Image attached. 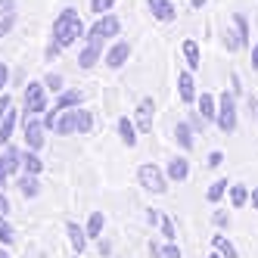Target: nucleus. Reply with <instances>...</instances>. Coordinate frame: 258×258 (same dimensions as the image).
Masks as SVG:
<instances>
[{
	"mask_svg": "<svg viewBox=\"0 0 258 258\" xmlns=\"http://www.w3.org/2000/svg\"><path fill=\"white\" fill-rule=\"evenodd\" d=\"M84 22H81V16H78V10L75 7H66V10H59V16L53 19V28H50V41H56L62 50L66 47H72L78 38H84Z\"/></svg>",
	"mask_w": 258,
	"mask_h": 258,
	"instance_id": "nucleus-1",
	"label": "nucleus"
},
{
	"mask_svg": "<svg viewBox=\"0 0 258 258\" xmlns=\"http://www.w3.org/2000/svg\"><path fill=\"white\" fill-rule=\"evenodd\" d=\"M236 97L230 94V90H224V94L218 97V118H215V124H218V131L221 134H233L236 131Z\"/></svg>",
	"mask_w": 258,
	"mask_h": 258,
	"instance_id": "nucleus-2",
	"label": "nucleus"
},
{
	"mask_svg": "<svg viewBox=\"0 0 258 258\" xmlns=\"http://www.w3.org/2000/svg\"><path fill=\"white\" fill-rule=\"evenodd\" d=\"M137 183L143 190H150V193H165L168 190V174H165L159 165H153V162H146V165H140L137 168Z\"/></svg>",
	"mask_w": 258,
	"mask_h": 258,
	"instance_id": "nucleus-3",
	"label": "nucleus"
},
{
	"mask_svg": "<svg viewBox=\"0 0 258 258\" xmlns=\"http://www.w3.org/2000/svg\"><path fill=\"white\" fill-rule=\"evenodd\" d=\"M84 47H81V53H78V69H94L103 56H106V41L103 38H94V34H84Z\"/></svg>",
	"mask_w": 258,
	"mask_h": 258,
	"instance_id": "nucleus-4",
	"label": "nucleus"
},
{
	"mask_svg": "<svg viewBox=\"0 0 258 258\" xmlns=\"http://www.w3.org/2000/svg\"><path fill=\"white\" fill-rule=\"evenodd\" d=\"M22 171V150L19 146H10L7 143V150H4V156H0V190L10 183V177L13 174H19Z\"/></svg>",
	"mask_w": 258,
	"mask_h": 258,
	"instance_id": "nucleus-5",
	"label": "nucleus"
},
{
	"mask_svg": "<svg viewBox=\"0 0 258 258\" xmlns=\"http://www.w3.org/2000/svg\"><path fill=\"white\" fill-rule=\"evenodd\" d=\"M47 112V87L44 81L25 84V115H44Z\"/></svg>",
	"mask_w": 258,
	"mask_h": 258,
	"instance_id": "nucleus-6",
	"label": "nucleus"
},
{
	"mask_svg": "<svg viewBox=\"0 0 258 258\" xmlns=\"http://www.w3.org/2000/svg\"><path fill=\"white\" fill-rule=\"evenodd\" d=\"M118 31H121L118 16L103 13V16H97V22L90 25V31H87V34H94V38H103V41H112V38H118Z\"/></svg>",
	"mask_w": 258,
	"mask_h": 258,
	"instance_id": "nucleus-7",
	"label": "nucleus"
},
{
	"mask_svg": "<svg viewBox=\"0 0 258 258\" xmlns=\"http://www.w3.org/2000/svg\"><path fill=\"white\" fill-rule=\"evenodd\" d=\"M153 115H156V103L150 97H143L137 103V112H134V124H137L140 134H150L153 131Z\"/></svg>",
	"mask_w": 258,
	"mask_h": 258,
	"instance_id": "nucleus-8",
	"label": "nucleus"
},
{
	"mask_svg": "<svg viewBox=\"0 0 258 258\" xmlns=\"http://www.w3.org/2000/svg\"><path fill=\"white\" fill-rule=\"evenodd\" d=\"M22 131H25V146H28V150H34V153L44 150V131H47V127H44L41 118H28L22 124Z\"/></svg>",
	"mask_w": 258,
	"mask_h": 258,
	"instance_id": "nucleus-9",
	"label": "nucleus"
},
{
	"mask_svg": "<svg viewBox=\"0 0 258 258\" xmlns=\"http://www.w3.org/2000/svg\"><path fill=\"white\" fill-rule=\"evenodd\" d=\"M127 59H131V44H127V41H115L112 47L106 50V56H103L106 69H121Z\"/></svg>",
	"mask_w": 258,
	"mask_h": 258,
	"instance_id": "nucleus-10",
	"label": "nucleus"
},
{
	"mask_svg": "<svg viewBox=\"0 0 258 258\" xmlns=\"http://www.w3.org/2000/svg\"><path fill=\"white\" fill-rule=\"evenodd\" d=\"M177 97H180L183 106H193L196 97H199V94H196V81H193V72H190V69L177 75Z\"/></svg>",
	"mask_w": 258,
	"mask_h": 258,
	"instance_id": "nucleus-11",
	"label": "nucleus"
},
{
	"mask_svg": "<svg viewBox=\"0 0 258 258\" xmlns=\"http://www.w3.org/2000/svg\"><path fill=\"white\" fill-rule=\"evenodd\" d=\"M146 10H150V16L156 22H174L177 19V10L171 0H146Z\"/></svg>",
	"mask_w": 258,
	"mask_h": 258,
	"instance_id": "nucleus-12",
	"label": "nucleus"
},
{
	"mask_svg": "<svg viewBox=\"0 0 258 258\" xmlns=\"http://www.w3.org/2000/svg\"><path fill=\"white\" fill-rule=\"evenodd\" d=\"M115 131H118V137H121V143L127 146V150H134L137 146V124H134V118H127V115H121L118 121H115Z\"/></svg>",
	"mask_w": 258,
	"mask_h": 258,
	"instance_id": "nucleus-13",
	"label": "nucleus"
},
{
	"mask_svg": "<svg viewBox=\"0 0 258 258\" xmlns=\"http://www.w3.org/2000/svg\"><path fill=\"white\" fill-rule=\"evenodd\" d=\"M165 174H168V180H174V183H183L190 177V162L183 156H174V159H168V165H165Z\"/></svg>",
	"mask_w": 258,
	"mask_h": 258,
	"instance_id": "nucleus-14",
	"label": "nucleus"
},
{
	"mask_svg": "<svg viewBox=\"0 0 258 258\" xmlns=\"http://www.w3.org/2000/svg\"><path fill=\"white\" fill-rule=\"evenodd\" d=\"M66 233H69V243H72V249H75V255H81L84 249H87V230L81 227V224H75V221H66Z\"/></svg>",
	"mask_w": 258,
	"mask_h": 258,
	"instance_id": "nucleus-15",
	"label": "nucleus"
},
{
	"mask_svg": "<svg viewBox=\"0 0 258 258\" xmlns=\"http://www.w3.org/2000/svg\"><path fill=\"white\" fill-rule=\"evenodd\" d=\"M174 140L183 153H190L193 150V143H196V131H193V124L190 121H177L174 124Z\"/></svg>",
	"mask_w": 258,
	"mask_h": 258,
	"instance_id": "nucleus-16",
	"label": "nucleus"
},
{
	"mask_svg": "<svg viewBox=\"0 0 258 258\" xmlns=\"http://www.w3.org/2000/svg\"><path fill=\"white\" fill-rule=\"evenodd\" d=\"M81 100H84L81 90L78 87H69V90H62V94L56 97V109H59V112H66V109H78Z\"/></svg>",
	"mask_w": 258,
	"mask_h": 258,
	"instance_id": "nucleus-17",
	"label": "nucleus"
},
{
	"mask_svg": "<svg viewBox=\"0 0 258 258\" xmlns=\"http://www.w3.org/2000/svg\"><path fill=\"white\" fill-rule=\"evenodd\" d=\"M59 137H69V134H78V124H75V109H66L56 118V127H53Z\"/></svg>",
	"mask_w": 258,
	"mask_h": 258,
	"instance_id": "nucleus-18",
	"label": "nucleus"
},
{
	"mask_svg": "<svg viewBox=\"0 0 258 258\" xmlns=\"http://www.w3.org/2000/svg\"><path fill=\"white\" fill-rule=\"evenodd\" d=\"M196 106H199V115L206 118V121H215V118H218V97L199 94V97H196Z\"/></svg>",
	"mask_w": 258,
	"mask_h": 258,
	"instance_id": "nucleus-19",
	"label": "nucleus"
},
{
	"mask_svg": "<svg viewBox=\"0 0 258 258\" xmlns=\"http://www.w3.org/2000/svg\"><path fill=\"white\" fill-rule=\"evenodd\" d=\"M16 124H19V112L16 109H10V112L4 115V121H0V146H7L16 134Z\"/></svg>",
	"mask_w": 258,
	"mask_h": 258,
	"instance_id": "nucleus-20",
	"label": "nucleus"
},
{
	"mask_svg": "<svg viewBox=\"0 0 258 258\" xmlns=\"http://www.w3.org/2000/svg\"><path fill=\"white\" fill-rule=\"evenodd\" d=\"M180 53H183V59H187V69H190V72H196V69H199V62H202L199 44H196L193 38H187V41L180 44Z\"/></svg>",
	"mask_w": 258,
	"mask_h": 258,
	"instance_id": "nucleus-21",
	"label": "nucleus"
},
{
	"mask_svg": "<svg viewBox=\"0 0 258 258\" xmlns=\"http://www.w3.org/2000/svg\"><path fill=\"white\" fill-rule=\"evenodd\" d=\"M249 187L246 183H230V190H227V196H230V206L233 209H246L249 206Z\"/></svg>",
	"mask_w": 258,
	"mask_h": 258,
	"instance_id": "nucleus-22",
	"label": "nucleus"
},
{
	"mask_svg": "<svg viewBox=\"0 0 258 258\" xmlns=\"http://www.w3.org/2000/svg\"><path fill=\"white\" fill-rule=\"evenodd\" d=\"M227 190H230V180H227V177H218V180L212 183V187L206 190V199L212 202V206H218V202L227 196Z\"/></svg>",
	"mask_w": 258,
	"mask_h": 258,
	"instance_id": "nucleus-23",
	"label": "nucleus"
},
{
	"mask_svg": "<svg viewBox=\"0 0 258 258\" xmlns=\"http://www.w3.org/2000/svg\"><path fill=\"white\" fill-rule=\"evenodd\" d=\"M19 193L25 196V199H34L41 193V180H38V174H22L19 177Z\"/></svg>",
	"mask_w": 258,
	"mask_h": 258,
	"instance_id": "nucleus-24",
	"label": "nucleus"
},
{
	"mask_svg": "<svg viewBox=\"0 0 258 258\" xmlns=\"http://www.w3.org/2000/svg\"><path fill=\"white\" fill-rule=\"evenodd\" d=\"M230 22H233L236 34H239V41H243V47H249V16H246L243 10H236V13L230 16Z\"/></svg>",
	"mask_w": 258,
	"mask_h": 258,
	"instance_id": "nucleus-25",
	"label": "nucleus"
},
{
	"mask_svg": "<svg viewBox=\"0 0 258 258\" xmlns=\"http://www.w3.org/2000/svg\"><path fill=\"white\" fill-rule=\"evenodd\" d=\"M22 171H25V174H41V171H44V162H41V156L34 153V150L22 153Z\"/></svg>",
	"mask_w": 258,
	"mask_h": 258,
	"instance_id": "nucleus-26",
	"label": "nucleus"
},
{
	"mask_svg": "<svg viewBox=\"0 0 258 258\" xmlns=\"http://www.w3.org/2000/svg\"><path fill=\"white\" fill-rule=\"evenodd\" d=\"M103 227H106V215H103V212H94V215L87 218V227H84V230H87L90 239H100V236H103Z\"/></svg>",
	"mask_w": 258,
	"mask_h": 258,
	"instance_id": "nucleus-27",
	"label": "nucleus"
},
{
	"mask_svg": "<svg viewBox=\"0 0 258 258\" xmlns=\"http://www.w3.org/2000/svg\"><path fill=\"white\" fill-rule=\"evenodd\" d=\"M212 246L221 252V255H224V258H239V252H236V246L230 243V239L224 236V233H215L212 236Z\"/></svg>",
	"mask_w": 258,
	"mask_h": 258,
	"instance_id": "nucleus-28",
	"label": "nucleus"
},
{
	"mask_svg": "<svg viewBox=\"0 0 258 258\" xmlns=\"http://www.w3.org/2000/svg\"><path fill=\"white\" fill-rule=\"evenodd\" d=\"M75 124H78V134H90V131H94V115L78 106L75 109Z\"/></svg>",
	"mask_w": 258,
	"mask_h": 258,
	"instance_id": "nucleus-29",
	"label": "nucleus"
},
{
	"mask_svg": "<svg viewBox=\"0 0 258 258\" xmlns=\"http://www.w3.org/2000/svg\"><path fill=\"white\" fill-rule=\"evenodd\" d=\"M16 243V230L7 221V215H0V246H13Z\"/></svg>",
	"mask_w": 258,
	"mask_h": 258,
	"instance_id": "nucleus-30",
	"label": "nucleus"
},
{
	"mask_svg": "<svg viewBox=\"0 0 258 258\" xmlns=\"http://www.w3.org/2000/svg\"><path fill=\"white\" fill-rule=\"evenodd\" d=\"M224 47H227L230 53L243 50V41H239V34H236V28H233V25H227V28H224Z\"/></svg>",
	"mask_w": 258,
	"mask_h": 258,
	"instance_id": "nucleus-31",
	"label": "nucleus"
},
{
	"mask_svg": "<svg viewBox=\"0 0 258 258\" xmlns=\"http://www.w3.org/2000/svg\"><path fill=\"white\" fill-rule=\"evenodd\" d=\"M13 25H16V10H13V13H4V16H0V41H4L7 34L13 31Z\"/></svg>",
	"mask_w": 258,
	"mask_h": 258,
	"instance_id": "nucleus-32",
	"label": "nucleus"
},
{
	"mask_svg": "<svg viewBox=\"0 0 258 258\" xmlns=\"http://www.w3.org/2000/svg\"><path fill=\"white\" fill-rule=\"evenodd\" d=\"M159 230H162V236L168 239V243H174L177 230H174V221H171V218H165V215H162V221H159Z\"/></svg>",
	"mask_w": 258,
	"mask_h": 258,
	"instance_id": "nucleus-33",
	"label": "nucleus"
},
{
	"mask_svg": "<svg viewBox=\"0 0 258 258\" xmlns=\"http://www.w3.org/2000/svg\"><path fill=\"white\" fill-rule=\"evenodd\" d=\"M44 87H47V90H53V94H62V90H66V87H62V75L50 72V75L44 78Z\"/></svg>",
	"mask_w": 258,
	"mask_h": 258,
	"instance_id": "nucleus-34",
	"label": "nucleus"
},
{
	"mask_svg": "<svg viewBox=\"0 0 258 258\" xmlns=\"http://www.w3.org/2000/svg\"><path fill=\"white\" fill-rule=\"evenodd\" d=\"M115 4H118V0H90V10H94L97 16H103V13H112Z\"/></svg>",
	"mask_w": 258,
	"mask_h": 258,
	"instance_id": "nucleus-35",
	"label": "nucleus"
},
{
	"mask_svg": "<svg viewBox=\"0 0 258 258\" xmlns=\"http://www.w3.org/2000/svg\"><path fill=\"white\" fill-rule=\"evenodd\" d=\"M56 118H59V109L56 106H53V109H47V112H44V127H47V131H53V127H56Z\"/></svg>",
	"mask_w": 258,
	"mask_h": 258,
	"instance_id": "nucleus-36",
	"label": "nucleus"
},
{
	"mask_svg": "<svg viewBox=\"0 0 258 258\" xmlns=\"http://www.w3.org/2000/svg\"><path fill=\"white\" fill-rule=\"evenodd\" d=\"M59 53H62V47H59L56 41H50V44H47V50H44V59H47V62H53V59L59 56Z\"/></svg>",
	"mask_w": 258,
	"mask_h": 258,
	"instance_id": "nucleus-37",
	"label": "nucleus"
},
{
	"mask_svg": "<svg viewBox=\"0 0 258 258\" xmlns=\"http://www.w3.org/2000/svg\"><path fill=\"white\" fill-rule=\"evenodd\" d=\"M187 121L193 124V131H196V134H202V131H206V118H202L199 112H190V118H187Z\"/></svg>",
	"mask_w": 258,
	"mask_h": 258,
	"instance_id": "nucleus-38",
	"label": "nucleus"
},
{
	"mask_svg": "<svg viewBox=\"0 0 258 258\" xmlns=\"http://www.w3.org/2000/svg\"><path fill=\"white\" fill-rule=\"evenodd\" d=\"M13 109V100H10V94H0V121H4V115Z\"/></svg>",
	"mask_w": 258,
	"mask_h": 258,
	"instance_id": "nucleus-39",
	"label": "nucleus"
},
{
	"mask_svg": "<svg viewBox=\"0 0 258 258\" xmlns=\"http://www.w3.org/2000/svg\"><path fill=\"white\" fill-rule=\"evenodd\" d=\"M221 162H224V153H221V150H215V153H209V159H206V165H209V168H218V165Z\"/></svg>",
	"mask_w": 258,
	"mask_h": 258,
	"instance_id": "nucleus-40",
	"label": "nucleus"
},
{
	"mask_svg": "<svg viewBox=\"0 0 258 258\" xmlns=\"http://www.w3.org/2000/svg\"><path fill=\"white\" fill-rule=\"evenodd\" d=\"M212 221H215V227L224 230V227L230 224V215H227V212H215V218H212Z\"/></svg>",
	"mask_w": 258,
	"mask_h": 258,
	"instance_id": "nucleus-41",
	"label": "nucleus"
},
{
	"mask_svg": "<svg viewBox=\"0 0 258 258\" xmlns=\"http://www.w3.org/2000/svg\"><path fill=\"white\" fill-rule=\"evenodd\" d=\"M162 258H180V249H177L174 243H165V246H162Z\"/></svg>",
	"mask_w": 258,
	"mask_h": 258,
	"instance_id": "nucleus-42",
	"label": "nucleus"
},
{
	"mask_svg": "<svg viewBox=\"0 0 258 258\" xmlns=\"http://www.w3.org/2000/svg\"><path fill=\"white\" fill-rule=\"evenodd\" d=\"M7 84H10V69H7V62H0V94H4Z\"/></svg>",
	"mask_w": 258,
	"mask_h": 258,
	"instance_id": "nucleus-43",
	"label": "nucleus"
},
{
	"mask_svg": "<svg viewBox=\"0 0 258 258\" xmlns=\"http://www.w3.org/2000/svg\"><path fill=\"white\" fill-rule=\"evenodd\" d=\"M159 221H162V215H159L156 209H146V224H153V227H156Z\"/></svg>",
	"mask_w": 258,
	"mask_h": 258,
	"instance_id": "nucleus-44",
	"label": "nucleus"
},
{
	"mask_svg": "<svg viewBox=\"0 0 258 258\" xmlns=\"http://www.w3.org/2000/svg\"><path fill=\"white\" fill-rule=\"evenodd\" d=\"M249 66H252V72H258V44L249 50Z\"/></svg>",
	"mask_w": 258,
	"mask_h": 258,
	"instance_id": "nucleus-45",
	"label": "nucleus"
},
{
	"mask_svg": "<svg viewBox=\"0 0 258 258\" xmlns=\"http://www.w3.org/2000/svg\"><path fill=\"white\" fill-rule=\"evenodd\" d=\"M0 215H10V199L4 196V190H0Z\"/></svg>",
	"mask_w": 258,
	"mask_h": 258,
	"instance_id": "nucleus-46",
	"label": "nucleus"
},
{
	"mask_svg": "<svg viewBox=\"0 0 258 258\" xmlns=\"http://www.w3.org/2000/svg\"><path fill=\"white\" fill-rule=\"evenodd\" d=\"M16 10V0H0V13H13Z\"/></svg>",
	"mask_w": 258,
	"mask_h": 258,
	"instance_id": "nucleus-47",
	"label": "nucleus"
},
{
	"mask_svg": "<svg viewBox=\"0 0 258 258\" xmlns=\"http://www.w3.org/2000/svg\"><path fill=\"white\" fill-rule=\"evenodd\" d=\"M150 255H153V258H162V246L156 243V239H150Z\"/></svg>",
	"mask_w": 258,
	"mask_h": 258,
	"instance_id": "nucleus-48",
	"label": "nucleus"
},
{
	"mask_svg": "<svg viewBox=\"0 0 258 258\" xmlns=\"http://www.w3.org/2000/svg\"><path fill=\"white\" fill-rule=\"evenodd\" d=\"M97 243H100V255H109V252H112V243H109V239H97Z\"/></svg>",
	"mask_w": 258,
	"mask_h": 258,
	"instance_id": "nucleus-49",
	"label": "nucleus"
},
{
	"mask_svg": "<svg viewBox=\"0 0 258 258\" xmlns=\"http://www.w3.org/2000/svg\"><path fill=\"white\" fill-rule=\"evenodd\" d=\"M249 206H252V209H255V212H258V187H255V190H252V193H249Z\"/></svg>",
	"mask_w": 258,
	"mask_h": 258,
	"instance_id": "nucleus-50",
	"label": "nucleus"
},
{
	"mask_svg": "<svg viewBox=\"0 0 258 258\" xmlns=\"http://www.w3.org/2000/svg\"><path fill=\"white\" fill-rule=\"evenodd\" d=\"M206 4H209V0H190V7H193V10H202Z\"/></svg>",
	"mask_w": 258,
	"mask_h": 258,
	"instance_id": "nucleus-51",
	"label": "nucleus"
},
{
	"mask_svg": "<svg viewBox=\"0 0 258 258\" xmlns=\"http://www.w3.org/2000/svg\"><path fill=\"white\" fill-rule=\"evenodd\" d=\"M206 258H224V255H221V252L215 249V252H212V255H206Z\"/></svg>",
	"mask_w": 258,
	"mask_h": 258,
	"instance_id": "nucleus-52",
	"label": "nucleus"
},
{
	"mask_svg": "<svg viewBox=\"0 0 258 258\" xmlns=\"http://www.w3.org/2000/svg\"><path fill=\"white\" fill-rule=\"evenodd\" d=\"M0 258H10V252H7V249H0Z\"/></svg>",
	"mask_w": 258,
	"mask_h": 258,
	"instance_id": "nucleus-53",
	"label": "nucleus"
},
{
	"mask_svg": "<svg viewBox=\"0 0 258 258\" xmlns=\"http://www.w3.org/2000/svg\"><path fill=\"white\" fill-rule=\"evenodd\" d=\"M78 258H81V255H78Z\"/></svg>",
	"mask_w": 258,
	"mask_h": 258,
	"instance_id": "nucleus-54",
	"label": "nucleus"
}]
</instances>
